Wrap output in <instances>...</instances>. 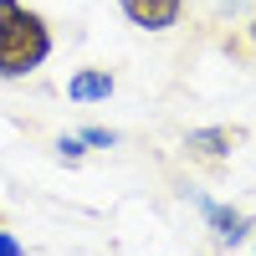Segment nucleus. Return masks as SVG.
<instances>
[{
    "instance_id": "nucleus-1",
    "label": "nucleus",
    "mask_w": 256,
    "mask_h": 256,
    "mask_svg": "<svg viewBox=\"0 0 256 256\" xmlns=\"http://www.w3.org/2000/svg\"><path fill=\"white\" fill-rule=\"evenodd\" d=\"M52 56V26L46 16L20 6V0H0V77H31L41 62Z\"/></svg>"
},
{
    "instance_id": "nucleus-2",
    "label": "nucleus",
    "mask_w": 256,
    "mask_h": 256,
    "mask_svg": "<svg viewBox=\"0 0 256 256\" xmlns=\"http://www.w3.org/2000/svg\"><path fill=\"white\" fill-rule=\"evenodd\" d=\"M118 10L128 16V26H138V31H169V26H180L184 0H118Z\"/></svg>"
},
{
    "instance_id": "nucleus-3",
    "label": "nucleus",
    "mask_w": 256,
    "mask_h": 256,
    "mask_svg": "<svg viewBox=\"0 0 256 256\" xmlns=\"http://www.w3.org/2000/svg\"><path fill=\"white\" fill-rule=\"evenodd\" d=\"M241 138H246V128H226V123L190 128V134H184V154L190 159H230V148H236Z\"/></svg>"
},
{
    "instance_id": "nucleus-4",
    "label": "nucleus",
    "mask_w": 256,
    "mask_h": 256,
    "mask_svg": "<svg viewBox=\"0 0 256 256\" xmlns=\"http://www.w3.org/2000/svg\"><path fill=\"white\" fill-rule=\"evenodd\" d=\"M113 88H118V82H113L108 67H82V72L67 82V98H72V102H102V98H113Z\"/></svg>"
},
{
    "instance_id": "nucleus-5",
    "label": "nucleus",
    "mask_w": 256,
    "mask_h": 256,
    "mask_svg": "<svg viewBox=\"0 0 256 256\" xmlns=\"http://www.w3.org/2000/svg\"><path fill=\"white\" fill-rule=\"evenodd\" d=\"M200 210H205V220H210V230L226 241V246H236L246 230H251V220L241 216V210H226V205H210V200H200Z\"/></svg>"
},
{
    "instance_id": "nucleus-6",
    "label": "nucleus",
    "mask_w": 256,
    "mask_h": 256,
    "mask_svg": "<svg viewBox=\"0 0 256 256\" xmlns=\"http://www.w3.org/2000/svg\"><path fill=\"white\" fill-rule=\"evenodd\" d=\"M77 138H82V144H92V148H113V144H118V134H113V128H98V123H88Z\"/></svg>"
},
{
    "instance_id": "nucleus-7",
    "label": "nucleus",
    "mask_w": 256,
    "mask_h": 256,
    "mask_svg": "<svg viewBox=\"0 0 256 256\" xmlns=\"http://www.w3.org/2000/svg\"><path fill=\"white\" fill-rule=\"evenodd\" d=\"M0 256H26V246H20V241L10 236V230H6V226H0Z\"/></svg>"
},
{
    "instance_id": "nucleus-8",
    "label": "nucleus",
    "mask_w": 256,
    "mask_h": 256,
    "mask_svg": "<svg viewBox=\"0 0 256 256\" xmlns=\"http://www.w3.org/2000/svg\"><path fill=\"white\" fill-rule=\"evenodd\" d=\"M56 148H62V159H72V164H77V159H82V138H62V144H56Z\"/></svg>"
},
{
    "instance_id": "nucleus-9",
    "label": "nucleus",
    "mask_w": 256,
    "mask_h": 256,
    "mask_svg": "<svg viewBox=\"0 0 256 256\" xmlns=\"http://www.w3.org/2000/svg\"><path fill=\"white\" fill-rule=\"evenodd\" d=\"M246 52L256 56V16H251V26H246Z\"/></svg>"
},
{
    "instance_id": "nucleus-10",
    "label": "nucleus",
    "mask_w": 256,
    "mask_h": 256,
    "mask_svg": "<svg viewBox=\"0 0 256 256\" xmlns=\"http://www.w3.org/2000/svg\"><path fill=\"white\" fill-rule=\"evenodd\" d=\"M230 6H246V0H230Z\"/></svg>"
}]
</instances>
